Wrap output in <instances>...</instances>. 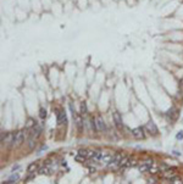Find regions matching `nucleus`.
<instances>
[{
  "instance_id": "13",
  "label": "nucleus",
  "mask_w": 183,
  "mask_h": 184,
  "mask_svg": "<svg viewBox=\"0 0 183 184\" xmlns=\"http://www.w3.org/2000/svg\"><path fill=\"white\" fill-rule=\"evenodd\" d=\"M114 160V155H111V154H106V155H103V157L100 158V161L105 163V165H109V163Z\"/></svg>"
},
{
  "instance_id": "17",
  "label": "nucleus",
  "mask_w": 183,
  "mask_h": 184,
  "mask_svg": "<svg viewBox=\"0 0 183 184\" xmlns=\"http://www.w3.org/2000/svg\"><path fill=\"white\" fill-rule=\"evenodd\" d=\"M39 117H40V118H42V120H44L45 117H47V110H45V109H43V107L39 110Z\"/></svg>"
},
{
  "instance_id": "8",
  "label": "nucleus",
  "mask_w": 183,
  "mask_h": 184,
  "mask_svg": "<svg viewBox=\"0 0 183 184\" xmlns=\"http://www.w3.org/2000/svg\"><path fill=\"white\" fill-rule=\"evenodd\" d=\"M145 129L148 131V133H150V134H152V135H156L157 133H159V131H157V127H156V124H155L152 121H149L148 123L145 124Z\"/></svg>"
},
{
  "instance_id": "9",
  "label": "nucleus",
  "mask_w": 183,
  "mask_h": 184,
  "mask_svg": "<svg viewBox=\"0 0 183 184\" xmlns=\"http://www.w3.org/2000/svg\"><path fill=\"white\" fill-rule=\"evenodd\" d=\"M58 123L59 124H66V123H67L66 112L64 110H58Z\"/></svg>"
},
{
  "instance_id": "18",
  "label": "nucleus",
  "mask_w": 183,
  "mask_h": 184,
  "mask_svg": "<svg viewBox=\"0 0 183 184\" xmlns=\"http://www.w3.org/2000/svg\"><path fill=\"white\" fill-rule=\"evenodd\" d=\"M78 154L79 155H82V156H85V157H87L88 156V154H89V150L88 149H79L78 150ZM88 158V157H87Z\"/></svg>"
},
{
  "instance_id": "16",
  "label": "nucleus",
  "mask_w": 183,
  "mask_h": 184,
  "mask_svg": "<svg viewBox=\"0 0 183 184\" xmlns=\"http://www.w3.org/2000/svg\"><path fill=\"white\" fill-rule=\"evenodd\" d=\"M149 168H150V166H149V165H146L145 162H142L140 165L138 166L139 172H146V171H149Z\"/></svg>"
},
{
  "instance_id": "2",
  "label": "nucleus",
  "mask_w": 183,
  "mask_h": 184,
  "mask_svg": "<svg viewBox=\"0 0 183 184\" xmlns=\"http://www.w3.org/2000/svg\"><path fill=\"white\" fill-rule=\"evenodd\" d=\"M94 123H95V129L98 132H103L106 129V126H105V122L103 120L101 116H96L94 118Z\"/></svg>"
},
{
  "instance_id": "4",
  "label": "nucleus",
  "mask_w": 183,
  "mask_h": 184,
  "mask_svg": "<svg viewBox=\"0 0 183 184\" xmlns=\"http://www.w3.org/2000/svg\"><path fill=\"white\" fill-rule=\"evenodd\" d=\"M132 134H133L136 139H144L145 138V133H144L143 127H137V128L132 129Z\"/></svg>"
},
{
  "instance_id": "3",
  "label": "nucleus",
  "mask_w": 183,
  "mask_h": 184,
  "mask_svg": "<svg viewBox=\"0 0 183 184\" xmlns=\"http://www.w3.org/2000/svg\"><path fill=\"white\" fill-rule=\"evenodd\" d=\"M71 110H72V115L75 117V122H76V127L78 128L79 132L83 131V118H82V115H77L75 112V110L72 109V106H71Z\"/></svg>"
},
{
  "instance_id": "20",
  "label": "nucleus",
  "mask_w": 183,
  "mask_h": 184,
  "mask_svg": "<svg viewBox=\"0 0 183 184\" xmlns=\"http://www.w3.org/2000/svg\"><path fill=\"white\" fill-rule=\"evenodd\" d=\"M85 114H87V106H85L84 103H82V105H81V115L84 116Z\"/></svg>"
},
{
  "instance_id": "23",
  "label": "nucleus",
  "mask_w": 183,
  "mask_h": 184,
  "mask_svg": "<svg viewBox=\"0 0 183 184\" xmlns=\"http://www.w3.org/2000/svg\"><path fill=\"white\" fill-rule=\"evenodd\" d=\"M176 139H177V140H182V139H183V131H181V132L177 133Z\"/></svg>"
},
{
  "instance_id": "1",
  "label": "nucleus",
  "mask_w": 183,
  "mask_h": 184,
  "mask_svg": "<svg viewBox=\"0 0 183 184\" xmlns=\"http://www.w3.org/2000/svg\"><path fill=\"white\" fill-rule=\"evenodd\" d=\"M26 139V129H22V131H18L15 135V144L14 146H20Z\"/></svg>"
},
{
  "instance_id": "11",
  "label": "nucleus",
  "mask_w": 183,
  "mask_h": 184,
  "mask_svg": "<svg viewBox=\"0 0 183 184\" xmlns=\"http://www.w3.org/2000/svg\"><path fill=\"white\" fill-rule=\"evenodd\" d=\"M38 175H45V176H50L52 175V170L48 167V165H44L43 167H40L39 170H38Z\"/></svg>"
},
{
  "instance_id": "19",
  "label": "nucleus",
  "mask_w": 183,
  "mask_h": 184,
  "mask_svg": "<svg viewBox=\"0 0 183 184\" xmlns=\"http://www.w3.org/2000/svg\"><path fill=\"white\" fill-rule=\"evenodd\" d=\"M34 177H35V175H34V172H28V176L24 178V181L26 182H29V181H32V179H34Z\"/></svg>"
},
{
  "instance_id": "7",
  "label": "nucleus",
  "mask_w": 183,
  "mask_h": 184,
  "mask_svg": "<svg viewBox=\"0 0 183 184\" xmlns=\"http://www.w3.org/2000/svg\"><path fill=\"white\" fill-rule=\"evenodd\" d=\"M15 135H16V133H7V135H6V138H5V141H4L3 146L4 145L7 146V147L12 146L15 144Z\"/></svg>"
},
{
  "instance_id": "6",
  "label": "nucleus",
  "mask_w": 183,
  "mask_h": 184,
  "mask_svg": "<svg viewBox=\"0 0 183 184\" xmlns=\"http://www.w3.org/2000/svg\"><path fill=\"white\" fill-rule=\"evenodd\" d=\"M122 157H123V155H122L121 152H117V154H115V155H114V160L109 163V167H111V168H119L120 161H121Z\"/></svg>"
},
{
  "instance_id": "12",
  "label": "nucleus",
  "mask_w": 183,
  "mask_h": 184,
  "mask_svg": "<svg viewBox=\"0 0 183 184\" xmlns=\"http://www.w3.org/2000/svg\"><path fill=\"white\" fill-rule=\"evenodd\" d=\"M167 116L171 118V121H176L177 117H178V111H177L175 107H172V109L169 110V112H167Z\"/></svg>"
},
{
  "instance_id": "15",
  "label": "nucleus",
  "mask_w": 183,
  "mask_h": 184,
  "mask_svg": "<svg viewBox=\"0 0 183 184\" xmlns=\"http://www.w3.org/2000/svg\"><path fill=\"white\" fill-rule=\"evenodd\" d=\"M37 170H38V163H37V162L29 163L28 167H27V172H35Z\"/></svg>"
},
{
  "instance_id": "26",
  "label": "nucleus",
  "mask_w": 183,
  "mask_h": 184,
  "mask_svg": "<svg viewBox=\"0 0 183 184\" xmlns=\"http://www.w3.org/2000/svg\"><path fill=\"white\" fill-rule=\"evenodd\" d=\"M137 166V161L136 160H131L129 158V167H136Z\"/></svg>"
},
{
  "instance_id": "24",
  "label": "nucleus",
  "mask_w": 183,
  "mask_h": 184,
  "mask_svg": "<svg viewBox=\"0 0 183 184\" xmlns=\"http://www.w3.org/2000/svg\"><path fill=\"white\" fill-rule=\"evenodd\" d=\"M144 162L146 163V165H149L150 167H152V165H154V161H152V158H146Z\"/></svg>"
},
{
  "instance_id": "28",
  "label": "nucleus",
  "mask_w": 183,
  "mask_h": 184,
  "mask_svg": "<svg viewBox=\"0 0 183 184\" xmlns=\"http://www.w3.org/2000/svg\"><path fill=\"white\" fill-rule=\"evenodd\" d=\"M149 183H156V182H155V179H152V178H150V179H149Z\"/></svg>"
},
{
  "instance_id": "27",
  "label": "nucleus",
  "mask_w": 183,
  "mask_h": 184,
  "mask_svg": "<svg viewBox=\"0 0 183 184\" xmlns=\"http://www.w3.org/2000/svg\"><path fill=\"white\" fill-rule=\"evenodd\" d=\"M180 88L182 89L181 91H183V78H182V79H181V82H180Z\"/></svg>"
},
{
  "instance_id": "14",
  "label": "nucleus",
  "mask_w": 183,
  "mask_h": 184,
  "mask_svg": "<svg viewBox=\"0 0 183 184\" xmlns=\"http://www.w3.org/2000/svg\"><path fill=\"white\" fill-rule=\"evenodd\" d=\"M35 124H37V122L34 121V118H30V117H29V118L27 120V122H26V127H24V128H26V129H30V128H33Z\"/></svg>"
},
{
  "instance_id": "10",
  "label": "nucleus",
  "mask_w": 183,
  "mask_h": 184,
  "mask_svg": "<svg viewBox=\"0 0 183 184\" xmlns=\"http://www.w3.org/2000/svg\"><path fill=\"white\" fill-rule=\"evenodd\" d=\"M40 133H42V126H39L38 123L33 127L32 129V134H30V138H33V139H37V138L40 135Z\"/></svg>"
},
{
  "instance_id": "5",
  "label": "nucleus",
  "mask_w": 183,
  "mask_h": 184,
  "mask_svg": "<svg viewBox=\"0 0 183 184\" xmlns=\"http://www.w3.org/2000/svg\"><path fill=\"white\" fill-rule=\"evenodd\" d=\"M113 120L115 122V126L117 127L119 129H121L122 127H123V123H122V116L119 111H115L114 114H113Z\"/></svg>"
},
{
  "instance_id": "21",
  "label": "nucleus",
  "mask_w": 183,
  "mask_h": 184,
  "mask_svg": "<svg viewBox=\"0 0 183 184\" xmlns=\"http://www.w3.org/2000/svg\"><path fill=\"white\" fill-rule=\"evenodd\" d=\"M85 160H87V157H85V156H82V155H77V156H76V161H78V162H84Z\"/></svg>"
},
{
  "instance_id": "25",
  "label": "nucleus",
  "mask_w": 183,
  "mask_h": 184,
  "mask_svg": "<svg viewBox=\"0 0 183 184\" xmlns=\"http://www.w3.org/2000/svg\"><path fill=\"white\" fill-rule=\"evenodd\" d=\"M6 135H7V133L1 132V145L4 144V141H5V138H6Z\"/></svg>"
},
{
  "instance_id": "22",
  "label": "nucleus",
  "mask_w": 183,
  "mask_h": 184,
  "mask_svg": "<svg viewBox=\"0 0 183 184\" xmlns=\"http://www.w3.org/2000/svg\"><path fill=\"white\" fill-rule=\"evenodd\" d=\"M18 178H20V176H18V175H15V173H14V175L10 177V181H11L12 183H15L16 181H18Z\"/></svg>"
}]
</instances>
